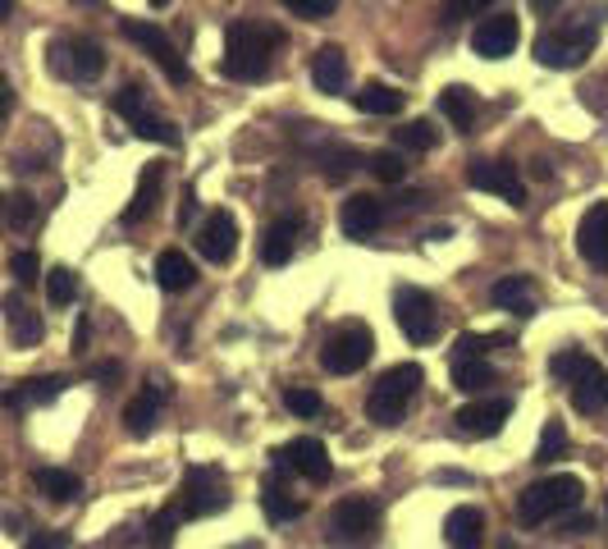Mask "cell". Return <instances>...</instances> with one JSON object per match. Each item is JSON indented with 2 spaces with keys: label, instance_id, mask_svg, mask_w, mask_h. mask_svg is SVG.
I'll use <instances>...</instances> for the list:
<instances>
[{
  "label": "cell",
  "instance_id": "cell-1",
  "mask_svg": "<svg viewBox=\"0 0 608 549\" xmlns=\"http://www.w3.org/2000/svg\"><path fill=\"white\" fill-rule=\"evenodd\" d=\"M280 47H284L280 23L234 19L230 28H224V73H230L234 83H261L265 73H271Z\"/></svg>",
  "mask_w": 608,
  "mask_h": 549
},
{
  "label": "cell",
  "instance_id": "cell-2",
  "mask_svg": "<svg viewBox=\"0 0 608 549\" xmlns=\"http://www.w3.org/2000/svg\"><path fill=\"white\" fill-rule=\"evenodd\" d=\"M581 495H586V486L577 481L572 471L545 476V481L526 486V490L517 495V518H521L526 527H540V522H549V518H563V512L581 508Z\"/></svg>",
  "mask_w": 608,
  "mask_h": 549
},
{
  "label": "cell",
  "instance_id": "cell-3",
  "mask_svg": "<svg viewBox=\"0 0 608 549\" xmlns=\"http://www.w3.org/2000/svg\"><path fill=\"white\" fill-rule=\"evenodd\" d=\"M554 376L567 385V394H572V408L577 413H599L608 403V372L581 348H567L554 357Z\"/></svg>",
  "mask_w": 608,
  "mask_h": 549
},
{
  "label": "cell",
  "instance_id": "cell-4",
  "mask_svg": "<svg viewBox=\"0 0 608 549\" xmlns=\"http://www.w3.org/2000/svg\"><path fill=\"white\" fill-rule=\"evenodd\" d=\"M422 385H426V372H422L416 362L389 366V372L375 380L371 398H366V417H371L375 426H398L403 413H407V403H412V394L422 389Z\"/></svg>",
  "mask_w": 608,
  "mask_h": 549
},
{
  "label": "cell",
  "instance_id": "cell-5",
  "mask_svg": "<svg viewBox=\"0 0 608 549\" xmlns=\"http://www.w3.org/2000/svg\"><path fill=\"white\" fill-rule=\"evenodd\" d=\"M330 540L338 549H371L375 536H379V504L366 499V495H353V499H338L334 512H330Z\"/></svg>",
  "mask_w": 608,
  "mask_h": 549
},
{
  "label": "cell",
  "instance_id": "cell-6",
  "mask_svg": "<svg viewBox=\"0 0 608 549\" xmlns=\"http://www.w3.org/2000/svg\"><path fill=\"white\" fill-rule=\"evenodd\" d=\"M115 115L138 133V138H146V142H161V146H179L183 138H179V129L170 124V120H161L156 110H151V92L142 88V83H124L120 92H115Z\"/></svg>",
  "mask_w": 608,
  "mask_h": 549
},
{
  "label": "cell",
  "instance_id": "cell-7",
  "mask_svg": "<svg viewBox=\"0 0 608 549\" xmlns=\"http://www.w3.org/2000/svg\"><path fill=\"white\" fill-rule=\"evenodd\" d=\"M179 518H215V512L230 508V486L215 467H188L183 486H179Z\"/></svg>",
  "mask_w": 608,
  "mask_h": 549
},
{
  "label": "cell",
  "instance_id": "cell-8",
  "mask_svg": "<svg viewBox=\"0 0 608 549\" xmlns=\"http://www.w3.org/2000/svg\"><path fill=\"white\" fill-rule=\"evenodd\" d=\"M599 42V32L590 23H567V28H549L536 37V60L545 69H577Z\"/></svg>",
  "mask_w": 608,
  "mask_h": 549
},
{
  "label": "cell",
  "instance_id": "cell-9",
  "mask_svg": "<svg viewBox=\"0 0 608 549\" xmlns=\"http://www.w3.org/2000/svg\"><path fill=\"white\" fill-rule=\"evenodd\" d=\"M371 353H375V335L362 321H348V325H338L334 335L325 339L321 362H325L330 376H353V372H362V366L371 362Z\"/></svg>",
  "mask_w": 608,
  "mask_h": 549
},
{
  "label": "cell",
  "instance_id": "cell-10",
  "mask_svg": "<svg viewBox=\"0 0 608 549\" xmlns=\"http://www.w3.org/2000/svg\"><path fill=\"white\" fill-rule=\"evenodd\" d=\"M47 55H51V69L69 83H92L105 69V51L92 42V37H55Z\"/></svg>",
  "mask_w": 608,
  "mask_h": 549
},
{
  "label": "cell",
  "instance_id": "cell-11",
  "mask_svg": "<svg viewBox=\"0 0 608 549\" xmlns=\"http://www.w3.org/2000/svg\"><path fill=\"white\" fill-rule=\"evenodd\" d=\"M394 316H398V329L407 335V344H430L439 335V307L430 293L416 284H403L394 293Z\"/></svg>",
  "mask_w": 608,
  "mask_h": 549
},
{
  "label": "cell",
  "instance_id": "cell-12",
  "mask_svg": "<svg viewBox=\"0 0 608 549\" xmlns=\"http://www.w3.org/2000/svg\"><path fill=\"white\" fill-rule=\"evenodd\" d=\"M120 32L129 37L133 47H142L151 60L161 64V73L170 83H188V64H183V55H179V47L170 42V32L161 28V23H146V19H129V23H120Z\"/></svg>",
  "mask_w": 608,
  "mask_h": 549
},
{
  "label": "cell",
  "instance_id": "cell-13",
  "mask_svg": "<svg viewBox=\"0 0 608 549\" xmlns=\"http://www.w3.org/2000/svg\"><path fill=\"white\" fill-rule=\"evenodd\" d=\"M467 179H472L476 193H489L508 206H526V183H521V170L513 161H476L467 170Z\"/></svg>",
  "mask_w": 608,
  "mask_h": 549
},
{
  "label": "cell",
  "instance_id": "cell-14",
  "mask_svg": "<svg viewBox=\"0 0 608 549\" xmlns=\"http://www.w3.org/2000/svg\"><path fill=\"white\" fill-rule=\"evenodd\" d=\"M275 462H280V471H297V476H307V481H316V486H325L334 476L330 449L321 445V439H312V435L288 439V445L275 454Z\"/></svg>",
  "mask_w": 608,
  "mask_h": 549
},
{
  "label": "cell",
  "instance_id": "cell-15",
  "mask_svg": "<svg viewBox=\"0 0 608 549\" xmlns=\"http://www.w3.org/2000/svg\"><path fill=\"white\" fill-rule=\"evenodd\" d=\"M508 417H513L508 398H476V403H463V408L453 413V430L467 435V439H489V435L504 430Z\"/></svg>",
  "mask_w": 608,
  "mask_h": 549
},
{
  "label": "cell",
  "instance_id": "cell-16",
  "mask_svg": "<svg viewBox=\"0 0 608 549\" xmlns=\"http://www.w3.org/2000/svg\"><path fill=\"white\" fill-rule=\"evenodd\" d=\"M517 37H521L517 14L499 10V14H489V19L476 23V32H472V51L485 55V60H504V55L517 51Z\"/></svg>",
  "mask_w": 608,
  "mask_h": 549
},
{
  "label": "cell",
  "instance_id": "cell-17",
  "mask_svg": "<svg viewBox=\"0 0 608 549\" xmlns=\"http://www.w3.org/2000/svg\"><path fill=\"white\" fill-rule=\"evenodd\" d=\"M239 247V220L230 211H211L202 220V230H197V252H202V262L211 266H224L234 256Z\"/></svg>",
  "mask_w": 608,
  "mask_h": 549
},
{
  "label": "cell",
  "instance_id": "cell-18",
  "mask_svg": "<svg viewBox=\"0 0 608 549\" xmlns=\"http://www.w3.org/2000/svg\"><path fill=\"white\" fill-rule=\"evenodd\" d=\"M165 398H170V389H165L161 380H146V385L133 394V403L124 408V430H129L133 439H146L151 430H156V421H161Z\"/></svg>",
  "mask_w": 608,
  "mask_h": 549
},
{
  "label": "cell",
  "instance_id": "cell-19",
  "mask_svg": "<svg viewBox=\"0 0 608 549\" xmlns=\"http://www.w3.org/2000/svg\"><path fill=\"white\" fill-rule=\"evenodd\" d=\"M385 202L371 197V193H353L344 206H338V230H344L348 238H371L379 225H385Z\"/></svg>",
  "mask_w": 608,
  "mask_h": 549
},
{
  "label": "cell",
  "instance_id": "cell-20",
  "mask_svg": "<svg viewBox=\"0 0 608 549\" xmlns=\"http://www.w3.org/2000/svg\"><path fill=\"white\" fill-rule=\"evenodd\" d=\"M577 247L590 266L608 271V202H595L586 215H581V225H577Z\"/></svg>",
  "mask_w": 608,
  "mask_h": 549
},
{
  "label": "cell",
  "instance_id": "cell-21",
  "mask_svg": "<svg viewBox=\"0 0 608 549\" xmlns=\"http://www.w3.org/2000/svg\"><path fill=\"white\" fill-rule=\"evenodd\" d=\"M302 230H307V220H302V215H280L275 225L261 234V262L265 266H284L293 256V243H297Z\"/></svg>",
  "mask_w": 608,
  "mask_h": 549
},
{
  "label": "cell",
  "instance_id": "cell-22",
  "mask_svg": "<svg viewBox=\"0 0 608 549\" xmlns=\"http://www.w3.org/2000/svg\"><path fill=\"white\" fill-rule=\"evenodd\" d=\"M64 385H69L64 376H32V380H23V385H14V389L0 394V403H6V408H14V413L42 408V403H51V398L64 394Z\"/></svg>",
  "mask_w": 608,
  "mask_h": 549
},
{
  "label": "cell",
  "instance_id": "cell-23",
  "mask_svg": "<svg viewBox=\"0 0 608 549\" xmlns=\"http://www.w3.org/2000/svg\"><path fill=\"white\" fill-rule=\"evenodd\" d=\"M0 312H6V325H10V335H14V344H19V348L42 344L47 325H42V316H37V312L19 298V293H6V303H0Z\"/></svg>",
  "mask_w": 608,
  "mask_h": 549
},
{
  "label": "cell",
  "instance_id": "cell-24",
  "mask_svg": "<svg viewBox=\"0 0 608 549\" xmlns=\"http://www.w3.org/2000/svg\"><path fill=\"white\" fill-rule=\"evenodd\" d=\"M161 179H165V165H142V179H138V189H133V202L124 206V225H142V220L156 211V202H161Z\"/></svg>",
  "mask_w": 608,
  "mask_h": 549
},
{
  "label": "cell",
  "instance_id": "cell-25",
  "mask_svg": "<svg viewBox=\"0 0 608 549\" xmlns=\"http://www.w3.org/2000/svg\"><path fill=\"white\" fill-rule=\"evenodd\" d=\"M444 545L448 549H480L485 545V518L480 508H453L444 518Z\"/></svg>",
  "mask_w": 608,
  "mask_h": 549
},
{
  "label": "cell",
  "instance_id": "cell-26",
  "mask_svg": "<svg viewBox=\"0 0 608 549\" xmlns=\"http://www.w3.org/2000/svg\"><path fill=\"white\" fill-rule=\"evenodd\" d=\"M312 83H316V92L338 96V92H344V83H348V55L338 51V47H321L312 55Z\"/></svg>",
  "mask_w": 608,
  "mask_h": 549
},
{
  "label": "cell",
  "instance_id": "cell-27",
  "mask_svg": "<svg viewBox=\"0 0 608 549\" xmlns=\"http://www.w3.org/2000/svg\"><path fill=\"white\" fill-rule=\"evenodd\" d=\"M489 298L499 303L504 312H513V316H536V284H530L526 275H504L499 284L489 288Z\"/></svg>",
  "mask_w": 608,
  "mask_h": 549
},
{
  "label": "cell",
  "instance_id": "cell-28",
  "mask_svg": "<svg viewBox=\"0 0 608 549\" xmlns=\"http://www.w3.org/2000/svg\"><path fill=\"white\" fill-rule=\"evenodd\" d=\"M193 279H197V266L188 262L179 247H165V252L156 256V284H161V288L183 293V288H193Z\"/></svg>",
  "mask_w": 608,
  "mask_h": 549
},
{
  "label": "cell",
  "instance_id": "cell-29",
  "mask_svg": "<svg viewBox=\"0 0 608 549\" xmlns=\"http://www.w3.org/2000/svg\"><path fill=\"white\" fill-rule=\"evenodd\" d=\"M32 481H37V490H42L47 499H55V504H73V499L83 495V481L73 471H64V467H42Z\"/></svg>",
  "mask_w": 608,
  "mask_h": 549
},
{
  "label": "cell",
  "instance_id": "cell-30",
  "mask_svg": "<svg viewBox=\"0 0 608 549\" xmlns=\"http://www.w3.org/2000/svg\"><path fill=\"white\" fill-rule=\"evenodd\" d=\"M357 110H366V115H398V110H403V92L389 88V83H366L357 92Z\"/></svg>",
  "mask_w": 608,
  "mask_h": 549
},
{
  "label": "cell",
  "instance_id": "cell-31",
  "mask_svg": "<svg viewBox=\"0 0 608 549\" xmlns=\"http://www.w3.org/2000/svg\"><path fill=\"white\" fill-rule=\"evenodd\" d=\"M453 385L463 394H480L485 385H494V372L485 357H453Z\"/></svg>",
  "mask_w": 608,
  "mask_h": 549
},
{
  "label": "cell",
  "instance_id": "cell-32",
  "mask_svg": "<svg viewBox=\"0 0 608 549\" xmlns=\"http://www.w3.org/2000/svg\"><path fill=\"white\" fill-rule=\"evenodd\" d=\"M439 110L448 115V124L472 129V120H476V96H472V88H444V92H439Z\"/></svg>",
  "mask_w": 608,
  "mask_h": 549
},
{
  "label": "cell",
  "instance_id": "cell-33",
  "mask_svg": "<svg viewBox=\"0 0 608 549\" xmlns=\"http://www.w3.org/2000/svg\"><path fill=\"white\" fill-rule=\"evenodd\" d=\"M261 508H265V518H271V522H293V518H302V504H297L284 486H275V481H265Z\"/></svg>",
  "mask_w": 608,
  "mask_h": 549
},
{
  "label": "cell",
  "instance_id": "cell-34",
  "mask_svg": "<svg viewBox=\"0 0 608 549\" xmlns=\"http://www.w3.org/2000/svg\"><path fill=\"white\" fill-rule=\"evenodd\" d=\"M394 142H398V146H407V152H430V146L439 142V133H435V124H430V120H412V124L394 129Z\"/></svg>",
  "mask_w": 608,
  "mask_h": 549
},
{
  "label": "cell",
  "instance_id": "cell-35",
  "mask_svg": "<svg viewBox=\"0 0 608 549\" xmlns=\"http://www.w3.org/2000/svg\"><path fill=\"white\" fill-rule=\"evenodd\" d=\"M47 298H51L55 307H69L73 298H79V279H73L69 266H51V271H47Z\"/></svg>",
  "mask_w": 608,
  "mask_h": 549
},
{
  "label": "cell",
  "instance_id": "cell-36",
  "mask_svg": "<svg viewBox=\"0 0 608 549\" xmlns=\"http://www.w3.org/2000/svg\"><path fill=\"white\" fill-rule=\"evenodd\" d=\"M179 522H183V518H179V508H161L156 518H151V527H146V531H151V536H146V545H151V549H165V545L174 540Z\"/></svg>",
  "mask_w": 608,
  "mask_h": 549
},
{
  "label": "cell",
  "instance_id": "cell-37",
  "mask_svg": "<svg viewBox=\"0 0 608 549\" xmlns=\"http://www.w3.org/2000/svg\"><path fill=\"white\" fill-rule=\"evenodd\" d=\"M563 449H567L563 421H545V435H540V445H536V462H554V458H563Z\"/></svg>",
  "mask_w": 608,
  "mask_h": 549
},
{
  "label": "cell",
  "instance_id": "cell-38",
  "mask_svg": "<svg viewBox=\"0 0 608 549\" xmlns=\"http://www.w3.org/2000/svg\"><path fill=\"white\" fill-rule=\"evenodd\" d=\"M371 174H375L379 183H403L407 165H403L398 152H375V156H371Z\"/></svg>",
  "mask_w": 608,
  "mask_h": 549
},
{
  "label": "cell",
  "instance_id": "cell-39",
  "mask_svg": "<svg viewBox=\"0 0 608 549\" xmlns=\"http://www.w3.org/2000/svg\"><path fill=\"white\" fill-rule=\"evenodd\" d=\"M284 403H288V413H293V417H316V413L325 408L321 394H316V389H302V385H293V389L284 394Z\"/></svg>",
  "mask_w": 608,
  "mask_h": 549
},
{
  "label": "cell",
  "instance_id": "cell-40",
  "mask_svg": "<svg viewBox=\"0 0 608 549\" xmlns=\"http://www.w3.org/2000/svg\"><path fill=\"white\" fill-rule=\"evenodd\" d=\"M10 275H14L23 288L42 279V262H37V252H14V256H10Z\"/></svg>",
  "mask_w": 608,
  "mask_h": 549
},
{
  "label": "cell",
  "instance_id": "cell-41",
  "mask_svg": "<svg viewBox=\"0 0 608 549\" xmlns=\"http://www.w3.org/2000/svg\"><path fill=\"white\" fill-rule=\"evenodd\" d=\"M504 335H463L458 344H453V357H485L489 348H499Z\"/></svg>",
  "mask_w": 608,
  "mask_h": 549
},
{
  "label": "cell",
  "instance_id": "cell-42",
  "mask_svg": "<svg viewBox=\"0 0 608 549\" xmlns=\"http://www.w3.org/2000/svg\"><path fill=\"white\" fill-rule=\"evenodd\" d=\"M6 202H10V206H6V220H10L14 230H28L32 220H37V202H32L28 193H14V197H6Z\"/></svg>",
  "mask_w": 608,
  "mask_h": 549
},
{
  "label": "cell",
  "instance_id": "cell-43",
  "mask_svg": "<svg viewBox=\"0 0 608 549\" xmlns=\"http://www.w3.org/2000/svg\"><path fill=\"white\" fill-rule=\"evenodd\" d=\"M280 6L293 10V14H302V19H325V14H334L338 0H280Z\"/></svg>",
  "mask_w": 608,
  "mask_h": 549
},
{
  "label": "cell",
  "instance_id": "cell-44",
  "mask_svg": "<svg viewBox=\"0 0 608 549\" xmlns=\"http://www.w3.org/2000/svg\"><path fill=\"white\" fill-rule=\"evenodd\" d=\"M494 0H448L444 6V23H463V19H472V14H480V10H489Z\"/></svg>",
  "mask_w": 608,
  "mask_h": 549
},
{
  "label": "cell",
  "instance_id": "cell-45",
  "mask_svg": "<svg viewBox=\"0 0 608 549\" xmlns=\"http://www.w3.org/2000/svg\"><path fill=\"white\" fill-rule=\"evenodd\" d=\"M23 549H64V536L60 531H37V536H28Z\"/></svg>",
  "mask_w": 608,
  "mask_h": 549
},
{
  "label": "cell",
  "instance_id": "cell-46",
  "mask_svg": "<svg viewBox=\"0 0 608 549\" xmlns=\"http://www.w3.org/2000/svg\"><path fill=\"white\" fill-rule=\"evenodd\" d=\"M193 211H197V197H193V183H188V189H183V206H179V220H183V225L193 220Z\"/></svg>",
  "mask_w": 608,
  "mask_h": 549
},
{
  "label": "cell",
  "instance_id": "cell-47",
  "mask_svg": "<svg viewBox=\"0 0 608 549\" xmlns=\"http://www.w3.org/2000/svg\"><path fill=\"white\" fill-rule=\"evenodd\" d=\"M88 348V316L79 321V329H73V353H83Z\"/></svg>",
  "mask_w": 608,
  "mask_h": 549
},
{
  "label": "cell",
  "instance_id": "cell-48",
  "mask_svg": "<svg viewBox=\"0 0 608 549\" xmlns=\"http://www.w3.org/2000/svg\"><path fill=\"white\" fill-rule=\"evenodd\" d=\"M10 101H14V92H10V83H6V79H0V120L10 115Z\"/></svg>",
  "mask_w": 608,
  "mask_h": 549
},
{
  "label": "cell",
  "instance_id": "cell-49",
  "mask_svg": "<svg viewBox=\"0 0 608 549\" xmlns=\"http://www.w3.org/2000/svg\"><path fill=\"white\" fill-rule=\"evenodd\" d=\"M97 376H101V380H120V366L105 362V366H97Z\"/></svg>",
  "mask_w": 608,
  "mask_h": 549
},
{
  "label": "cell",
  "instance_id": "cell-50",
  "mask_svg": "<svg viewBox=\"0 0 608 549\" xmlns=\"http://www.w3.org/2000/svg\"><path fill=\"white\" fill-rule=\"evenodd\" d=\"M530 10H536V14H549V10H558V0H530Z\"/></svg>",
  "mask_w": 608,
  "mask_h": 549
},
{
  "label": "cell",
  "instance_id": "cell-51",
  "mask_svg": "<svg viewBox=\"0 0 608 549\" xmlns=\"http://www.w3.org/2000/svg\"><path fill=\"white\" fill-rule=\"evenodd\" d=\"M10 10H14V0H0V23L10 19Z\"/></svg>",
  "mask_w": 608,
  "mask_h": 549
},
{
  "label": "cell",
  "instance_id": "cell-52",
  "mask_svg": "<svg viewBox=\"0 0 608 549\" xmlns=\"http://www.w3.org/2000/svg\"><path fill=\"white\" fill-rule=\"evenodd\" d=\"M79 6H105V0H79Z\"/></svg>",
  "mask_w": 608,
  "mask_h": 549
},
{
  "label": "cell",
  "instance_id": "cell-53",
  "mask_svg": "<svg viewBox=\"0 0 608 549\" xmlns=\"http://www.w3.org/2000/svg\"><path fill=\"white\" fill-rule=\"evenodd\" d=\"M151 6H156V10H161V6H170V0H151Z\"/></svg>",
  "mask_w": 608,
  "mask_h": 549
},
{
  "label": "cell",
  "instance_id": "cell-54",
  "mask_svg": "<svg viewBox=\"0 0 608 549\" xmlns=\"http://www.w3.org/2000/svg\"><path fill=\"white\" fill-rule=\"evenodd\" d=\"M504 549H521V545H513V540H508V545H504Z\"/></svg>",
  "mask_w": 608,
  "mask_h": 549
},
{
  "label": "cell",
  "instance_id": "cell-55",
  "mask_svg": "<svg viewBox=\"0 0 608 549\" xmlns=\"http://www.w3.org/2000/svg\"><path fill=\"white\" fill-rule=\"evenodd\" d=\"M0 211H6V197H0Z\"/></svg>",
  "mask_w": 608,
  "mask_h": 549
}]
</instances>
